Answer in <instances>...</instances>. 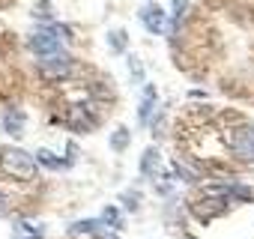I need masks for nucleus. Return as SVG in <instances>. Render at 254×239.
I'll use <instances>...</instances> for the list:
<instances>
[{
	"label": "nucleus",
	"instance_id": "nucleus-1",
	"mask_svg": "<svg viewBox=\"0 0 254 239\" xmlns=\"http://www.w3.org/2000/svg\"><path fill=\"white\" fill-rule=\"evenodd\" d=\"M69 39H72L69 27H63V24H45V27H39L30 36V51L39 54V57H57V54H63V45Z\"/></svg>",
	"mask_w": 254,
	"mask_h": 239
},
{
	"label": "nucleus",
	"instance_id": "nucleus-2",
	"mask_svg": "<svg viewBox=\"0 0 254 239\" xmlns=\"http://www.w3.org/2000/svg\"><path fill=\"white\" fill-rule=\"evenodd\" d=\"M0 168L12 179H33L36 177V159L18 147H3L0 150Z\"/></svg>",
	"mask_w": 254,
	"mask_h": 239
},
{
	"label": "nucleus",
	"instance_id": "nucleus-3",
	"mask_svg": "<svg viewBox=\"0 0 254 239\" xmlns=\"http://www.w3.org/2000/svg\"><path fill=\"white\" fill-rule=\"evenodd\" d=\"M227 144L239 162H254V126H248V123L233 126L227 135Z\"/></svg>",
	"mask_w": 254,
	"mask_h": 239
},
{
	"label": "nucleus",
	"instance_id": "nucleus-4",
	"mask_svg": "<svg viewBox=\"0 0 254 239\" xmlns=\"http://www.w3.org/2000/svg\"><path fill=\"white\" fill-rule=\"evenodd\" d=\"M39 75H42L45 81H63V78L72 75V63H69L63 54L45 57V60H39Z\"/></svg>",
	"mask_w": 254,
	"mask_h": 239
},
{
	"label": "nucleus",
	"instance_id": "nucleus-5",
	"mask_svg": "<svg viewBox=\"0 0 254 239\" xmlns=\"http://www.w3.org/2000/svg\"><path fill=\"white\" fill-rule=\"evenodd\" d=\"M224 209H227V200H224V197H215V194H206L203 200L191 203V215H194L197 221H209V218L221 215Z\"/></svg>",
	"mask_w": 254,
	"mask_h": 239
},
{
	"label": "nucleus",
	"instance_id": "nucleus-6",
	"mask_svg": "<svg viewBox=\"0 0 254 239\" xmlns=\"http://www.w3.org/2000/svg\"><path fill=\"white\" fill-rule=\"evenodd\" d=\"M141 24H147L150 33H168V18H165V9L159 6H144L141 9Z\"/></svg>",
	"mask_w": 254,
	"mask_h": 239
},
{
	"label": "nucleus",
	"instance_id": "nucleus-7",
	"mask_svg": "<svg viewBox=\"0 0 254 239\" xmlns=\"http://www.w3.org/2000/svg\"><path fill=\"white\" fill-rule=\"evenodd\" d=\"M69 126H72L75 132H90V129L99 126V120H96V114H90L84 105H78V108L69 111Z\"/></svg>",
	"mask_w": 254,
	"mask_h": 239
},
{
	"label": "nucleus",
	"instance_id": "nucleus-8",
	"mask_svg": "<svg viewBox=\"0 0 254 239\" xmlns=\"http://www.w3.org/2000/svg\"><path fill=\"white\" fill-rule=\"evenodd\" d=\"M3 129L9 135H21V129H24V114L18 108H6V114H3Z\"/></svg>",
	"mask_w": 254,
	"mask_h": 239
},
{
	"label": "nucleus",
	"instance_id": "nucleus-9",
	"mask_svg": "<svg viewBox=\"0 0 254 239\" xmlns=\"http://www.w3.org/2000/svg\"><path fill=\"white\" fill-rule=\"evenodd\" d=\"M153 105H156V87H147V90H144V105H141V111H138L141 123H147V117H150Z\"/></svg>",
	"mask_w": 254,
	"mask_h": 239
},
{
	"label": "nucleus",
	"instance_id": "nucleus-10",
	"mask_svg": "<svg viewBox=\"0 0 254 239\" xmlns=\"http://www.w3.org/2000/svg\"><path fill=\"white\" fill-rule=\"evenodd\" d=\"M156 162H159V153H156V150H147L144 159H141V171H144L147 177H153V174H156Z\"/></svg>",
	"mask_w": 254,
	"mask_h": 239
},
{
	"label": "nucleus",
	"instance_id": "nucleus-11",
	"mask_svg": "<svg viewBox=\"0 0 254 239\" xmlns=\"http://www.w3.org/2000/svg\"><path fill=\"white\" fill-rule=\"evenodd\" d=\"M36 159H39L42 165H48V168H57V171H60V168H66V162H63V159H57V156H54V153H48V150H39V156H36Z\"/></svg>",
	"mask_w": 254,
	"mask_h": 239
},
{
	"label": "nucleus",
	"instance_id": "nucleus-12",
	"mask_svg": "<svg viewBox=\"0 0 254 239\" xmlns=\"http://www.w3.org/2000/svg\"><path fill=\"white\" fill-rule=\"evenodd\" d=\"M111 144H114V150H126V147H129V132H126V129L114 132L111 135Z\"/></svg>",
	"mask_w": 254,
	"mask_h": 239
},
{
	"label": "nucleus",
	"instance_id": "nucleus-13",
	"mask_svg": "<svg viewBox=\"0 0 254 239\" xmlns=\"http://www.w3.org/2000/svg\"><path fill=\"white\" fill-rule=\"evenodd\" d=\"M102 224H117V227H120V224H123V221H120V212H117L114 206H108V209H105V221H102Z\"/></svg>",
	"mask_w": 254,
	"mask_h": 239
},
{
	"label": "nucleus",
	"instance_id": "nucleus-14",
	"mask_svg": "<svg viewBox=\"0 0 254 239\" xmlns=\"http://www.w3.org/2000/svg\"><path fill=\"white\" fill-rule=\"evenodd\" d=\"M186 3H189V0H174V21H180V18H183Z\"/></svg>",
	"mask_w": 254,
	"mask_h": 239
},
{
	"label": "nucleus",
	"instance_id": "nucleus-15",
	"mask_svg": "<svg viewBox=\"0 0 254 239\" xmlns=\"http://www.w3.org/2000/svg\"><path fill=\"white\" fill-rule=\"evenodd\" d=\"M186 239H197V236H186Z\"/></svg>",
	"mask_w": 254,
	"mask_h": 239
},
{
	"label": "nucleus",
	"instance_id": "nucleus-16",
	"mask_svg": "<svg viewBox=\"0 0 254 239\" xmlns=\"http://www.w3.org/2000/svg\"><path fill=\"white\" fill-rule=\"evenodd\" d=\"M0 206H3V197H0Z\"/></svg>",
	"mask_w": 254,
	"mask_h": 239
},
{
	"label": "nucleus",
	"instance_id": "nucleus-17",
	"mask_svg": "<svg viewBox=\"0 0 254 239\" xmlns=\"http://www.w3.org/2000/svg\"><path fill=\"white\" fill-rule=\"evenodd\" d=\"M30 239H39V236H30Z\"/></svg>",
	"mask_w": 254,
	"mask_h": 239
}]
</instances>
